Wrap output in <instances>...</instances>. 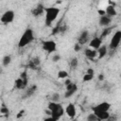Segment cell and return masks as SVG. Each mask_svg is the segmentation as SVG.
Listing matches in <instances>:
<instances>
[{"label": "cell", "mask_w": 121, "mask_h": 121, "mask_svg": "<svg viewBox=\"0 0 121 121\" xmlns=\"http://www.w3.org/2000/svg\"><path fill=\"white\" fill-rule=\"evenodd\" d=\"M74 50L76 51V52H78V51H79L80 50V44L78 43L77 44H75V46H74Z\"/></svg>", "instance_id": "cell-30"}, {"label": "cell", "mask_w": 121, "mask_h": 121, "mask_svg": "<svg viewBox=\"0 0 121 121\" xmlns=\"http://www.w3.org/2000/svg\"><path fill=\"white\" fill-rule=\"evenodd\" d=\"M44 11H45V24L47 26H50L51 24L57 19L60 13V9L49 7V8H45Z\"/></svg>", "instance_id": "cell-2"}, {"label": "cell", "mask_w": 121, "mask_h": 121, "mask_svg": "<svg viewBox=\"0 0 121 121\" xmlns=\"http://www.w3.org/2000/svg\"><path fill=\"white\" fill-rule=\"evenodd\" d=\"M51 99H52V101L57 102V101L60 99V95H59V94H53L52 96H51Z\"/></svg>", "instance_id": "cell-28"}, {"label": "cell", "mask_w": 121, "mask_h": 121, "mask_svg": "<svg viewBox=\"0 0 121 121\" xmlns=\"http://www.w3.org/2000/svg\"><path fill=\"white\" fill-rule=\"evenodd\" d=\"M87 119H88L89 121H96V120H99V118L97 117V115H96L95 112L90 113V114L87 116Z\"/></svg>", "instance_id": "cell-23"}, {"label": "cell", "mask_w": 121, "mask_h": 121, "mask_svg": "<svg viewBox=\"0 0 121 121\" xmlns=\"http://www.w3.org/2000/svg\"><path fill=\"white\" fill-rule=\"evenodd\" d=\"M0 112H1V113H4V114H7V113L9 112V109H8L4 104H2L1 109H0Z\"/></svg>", "instance_id": "cell-27"}, {"label": "cell", "mask_w": 121, "mask_h": 121, "mask_svg": "<svg viewBox=\"0 0 121 121\" xmlns=\"http://www.w3.org/2000/svg\"><path fill=\"white\" fill-rule=\"evenodd\" d=\"M108 53V49L106 47V45H101L98 49H97V55H98V59H102L104 58Z\"/></svg>", "instance_id": "cell-17"}, {"label": "cell", "mask_w": 121, "mask_h": 121, "mask_svg": "<svg viewBox=\"0 0 121 121\" xmlns=\"http://www.w3.org/2000/svg\"><path fill=\"white\" fill-rule=\"evenodd\" d=\"M87 73H88V74H91V75H94L95 72H94V70H93L92 68H89V69L87 70Z\"/></svg>", "instance_id": "cell-33"}, {"label": "cell", "mask_w": 121, "mask_h": 121, "mask_svg": "<svg viewBox=\"0 0 121 121\" xmlns=\"http://www.w3.org/2000/svg\"><path fill=\"white\" fill-rule=\"evenodd\" d=\"M67 29H68V26H67L66 25H61V24H60V31H59V33H61V34H63L65 31H67Z\"/></svg>", "instance_id": "cell-26"}, {"label": "cell", "mask_w": 121, "mask_h": 121, "mask_svg": "<svg viewBox=\"0 0 121 121\" xmlns=\"http://www.w3.org/2000/svg\"><path fill=\"white\" fill-rule=\"evenodd\" d=\"M48 109L51 111V117L48 119L59 120L60 116H62V114L64 113V110L62 106L55 101H51L48 103Z\"/></svg>", "instance_id": "cell-1"}, {"label": "cell", "mask_w": 121, "mask_h": 121, "mask_svg": "<svg viewBox=\"0 0 121 121\" xmlns=\"http://www.w3.org/2000/svg\"><path fill=\"white\" fill-rule=\"evenodd\" d=\"M36 90H37V86H36V85L30 86V88H28V89L26 90V95H25V97H29V96H31V95L36 92Z\"/></svg>", "instance_id": "cell-19"}, {"label": "cell", "mask_w": 121, "mask_h": 121, "mask_svg": "<svg viewBox=\"0 0 121 121\" xmlns=\"http://www.w3.org/2000/svg\"><path fill=\"white\" fill-rule=\"evenodd\" d=\"M98 79H99L100 81H102V80L104 79V75H103V74H99V75H98Z\"/></svg>", "instance_id": "cell-32"}, {"label": "cell", "mask_w": 121, "mask_h": 121, "mask_svg": "<svg viewBox=\"0 0 121 121\" xmlns=\"http://www.w3.org/2000/svg\"><path fill=\"white\" fill-rule=\"evenodd\" d=\"M57 48V44L54 41H44L43 42V49L48 53L55 52Z\"/></svg>", "instance_id": "cell-5"}, {"label": "cell", "mask_w": 121, "mask_h": 121, "mask_svg": "<svg viewBox=\"0 0 121 121\" xmlns=\"http://www.w3.org/2000/svg\"><path fill=\"white\" fill-rule=\"evenodd\" d=\"M111 22H112V17L107 15V14L102 15L99 19V25L102 26H108Z\"/></svg>", "instance_id": "cell-11"}, {"label": "cell", "mask_w": 121, "mask_h": 121, "mask_svg": "<svg viewBox=\"0 0 121 121\" xmlns=\"http://www.w3.org/2000/svg\"><path fill=\"white\" fill-rule=\"evenodd\" d=\"M14 19V12L13 10H7L6 12H4V14L1 17V22L4 24H9L11 23Z\"/></svg>", "instance_id": "cell-6"}, {"label": "cell", "mask_w": 121, "mask_h": 121, "mask_svg": "<svg viewBox=\"0 0 121 121\" xmlns=\"http://www.w3.org/2000/svg\"><path fill=\"white\" fill-rule=\"evenodd\" d=\"M78 63V58H73V59L70 60V67H71L72 69H75V68H77Z\"/></svg>", "instance_id": "cell-22"}, {"label": "cell", "mask_w": 121, "mask_h": 121, "mask_svg": "<svg viewBox=\"0 0 121 121\" xmlns=\"http://www.w3.org/2000/svg\"><path fill=\"white\" fill-rule=\"evenodd\" d=\"M110 108H111V104H110V103H108V102H102V103H100V104H98V105L93 107L92 110H93V112H95V111L108 112V111L110 110Z\"/></svg>", "instance_id": "cell-8"}, {"label": "cell", "mask_w": 121, "mask_h": 121, "mask_svg": "<svg viewBox=\"0 0 121 121\" xmlns=\"http://www.w3.org/2000/svg\"><path fill=\"white\" fill-rule=\"evenodd\" d=\"M112 28H113L112 26H111V27H107V26H106V28L103 29V31H102V33H101V35H100V39H103V38H105L106 36H108V35L111 33V31H112Z\"/></svg>", "instance_id": "cell-20"}, {"label": "cell", "mask_w": 121, "mask_h": 121, "mask_svg": "<svg viewBox=\"0 0 121 121\" xmlns=\"http://www.w3.org/2000/svg\"><path fill=\"white\" fill-rule=\"evenodd\" d=\"M88 39H89V33H88V31L87 30H83L80 33L79 37H78V43L80 45H82V44H84L88 41Z\"/></svg>", "instance_id": "cell-14"}, {"label": "cell", "mask_w": 121, "mask_h": 121, "mask_svg": "<svg viewBox=\"0 0 121 121\" xmlns=\"http://www.w3.org/2000/svg\"><path fill=\"white\" fill-rule=\"evenodd\" d=\"M97 117L99 118V120H107L110 118V113L109 112H103V111H95L94 112Z\"/></svg>", "instance_id": "cell-15"}, {"label": "cell", "mask_w": 121, "mask_h": 121, "mask_svg": "<svg viewBox=\"0 0 121 121\" xmlns=\"http://www.w3.org/2000/svg\"><path fill=\"white\" fill-rule=\"evenodd\" d=\"M85 56L90 60H94V58H95L97 56V51H96V49L88 48L85 50Z\"/></svg>", "instance_id": "cell-16"}, {"label": "cell", "mask_w": 121, "mask_h": 121, "mask_svg": "<svg viewBox=\"0 0 121 121\" xmlns=\"http://www.w3.org/2000/svg\"><path fill=\"white\" fill-rule=\"evenodd\" d=\"M120 42H121V30H117L113 34V36H112V38L110 42V49L111 50L116 49L117 46L119 45Z\"/></svg>", "instance_id": "cell-4"}, {"label": "cell", "mask_w": 121, "mask_h": 121, "mask_svg": "<svg viewBox=\"0 0 121 121\" xmlns=\"http://www.w3.org/2000/svg\"><path fill=\"white\" fill-rule=\"evenodd\" d=\"M60 60V56L58 55V54H56V55H54V56L52 57V60H53L54 62H57V61H59Z\"/></svg>", "instance_id": "cell-29"}, {"label": "cell", "mask_w": 121, "mask_h": 121, "mask_svg": "<svg viewBox=\"0 0 121 121\" xmlns=\"http://www.w3.org/2000/svg\"><path fill=\"white\" fill-rule=\"evenodd\" d=\"M71 82H72V81H71L70 79H66V80H65V82H64V84H65V85H68V84H70Z\"/></svg>", "instance_id": "cell-35"}, {"label": "cell", "mask_w": 121, "mask_h": 121, "mask_svg": "<svg viewBox=\"0 0 121 121\" xmlns=\"http://www.w3.org/2000/svg\"><path fill=\"white\" fill-rule=\"evenodd\" d=\"M105 11H106V14L109 15V16H111V17H113V16H115L117 14L114 6H108Z\"/></svg>", "instance_id": "cell-18"}, {"label": "cell", "mask_w": 121, "mask_h": 121, "mask_svg": "<svg viewBox=\"0 0 121 121\" xmlns=\"http://www.w3.org/2000/svg\"><path fill=\"white\" fill-rule=\"evenodd\" d=\"M65 112L67 113V115L71 118H73L75 115H76V108L74 106V104L72 103H69L65 109Z\"/></svg>", "instance_id": "cell-13"}, {"label": "cell", "mask_w": 121, "mask_h": 121, "mask_svg": "<svg viewBox=\"0 0 121 121\" xmlns=\"http://www.w3.org/2000/svg\"><path fill=\"white\" fill-rule=\"evenodd\" d=\"M44 9H45V8H44L42 4H38V5H37L33 9H32L31 13H32V15H33V16L37 17V16H40V15L44 11Z\"/></svg>", "instance_id": "cell-10"}, {"label": "cell", "mask_w": 121, "mask_h": 121, "mask_svg": "<svg viewBox=\"0 0 121 121\" xmlns=\"http://www.w3.org/2000/svg\"><path fill=\"white\" fill-rule=\"evenodd\" d=\"M98 13L102 16V15H105V14H106V11H105V10H101V9H99V10H98Z\"/></svg>", "instance_id": "cell-34"}, {"label": "cell", "mask_w": 121, "mask_h": 121, "mask_svg": "<svg viewBox=\"0 0 121 121\" xmlns=\"http://www.w3.org/2000/svg\"><path fill=\"white\" fill-rule=\"evenodd\" d=\"M67 76H68V73L66 71H64V70H60L58 73V78H65Z\"/></svg>", "instance_id": "cell-24"}, {"label": "cell", "mask_w": 121, "mask_h": 121, "mask_svg": "<svg viewBox=\"0 0 121 121\" xmlns=\"http://www.w3.org/2000/svg\"><path fill=\"white\" fill-rule=\"evenodd\" d=\"M24 112H25V110H21V111L19 112V113L17 114V118H20V117L24 114Z\"/></svg>", "instance_id": "cell-31"}, {"label": "cell", "mask_w": 121, "mask_h": 121, "mask_svg": "<svg viewBox=\"0 0 121 121\" xmlns=\"http://www.w3.org/2000/svg\"><path fill=\"white\" fill-rule=\"evenodd\" d=\"M101 43H102V39H100V37H99V38L95 37V38H94V39L90 42V46H91L92 48L97 50V49L101 46Z\"/></svg>", "instance_id": "cell-12"}, {"label": "cell", "mask_w": 121, "mask_h": 121, "mask_svg": "<svg viewBox=\"0 0 121 121\" xmlns=\"http://www.w3.org/2000/svg\"><path fill=\"white\" fill-rule=\"evenodd\" d=\"M94 78V75H91V74H86L83 76V81H90Z\"/></svg>", "instance_id": "cell-25"}, {"label": "cell", "mask_w": 121, "mask_h": 121, "mask_svg": "<svg viewBox=\"0 0 121 121\" xmlns=\"http://www.w3.org/2000/svg\"><path fill=\"white\" fill-rule=\"evenodd\" d=\"M40 63H41V60H40V58L38 57H35L33 59H31L28 62V67L32 70H37L38 67L40 66Z\"/></svg>", "instance_id": "cell-9"}, {"label": "cell", "mask_w": 121, "mask_h": 121, "mask_svg": "<svg viewBox=\"0 0 121 121\" xmlns=\"http://www.w3.org/2000/svg\"><path fill=\"white\" fill-rule=\"evenodd\" d=\"M11 62V57L9 56V55H6L4 58H3V61H2V63H3V66H8L9 63Z\"/></svg>", "instance_id": "cell-21"}, {"label": "cell", "mask_w": 121, "mask_h": 121, "mask_svg": "<svg viewBox=\"0 0 121 121\" xmlns=\"http://www.w3.org/2000/svg\"><path fill=\"white\" fill-rule=\"evenodd\" d=\"M78 90V86L75 84V83H70L68 85H66V92L64 94V96L67 98V97H70L71 95H73Z\"/></svg>", "instance_id": "cell-7"}, {"label": "cell", "mask_w": 121, "mask_h": 121, "mask_svg": "<svg viewBox=\"0 0 121 121\" xmlns=\"http://www.w3.org/2000/svg\"><path fill=\"white\" fill-rule=\"evenodd\" d=\"M34 40V34H33V30L31 28H26V31L23 33V35L21 36L19 43H18V46L20 48L25 47L26 45H27L28 43H30L32 41Z\"/></svg>", "instance_id": "cell-3"}]
</instances>
